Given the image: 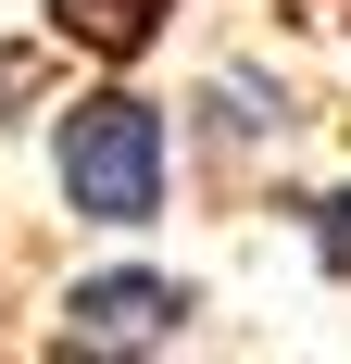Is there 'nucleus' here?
<instances>
[{
  "label": "nucleus",
  "mask_w": 351,
  "mask_h": 364,
  "mask_svg": "<svg viewBox=\"0 0 351 364\" xmlns=\"http://www.w3.org/2000/svg\"><path fill=\"white\" fill-rule=\"evenodd\" d=\"M38 26L63 38V50H88V63H151V38L176 26V0H38Z\"/></svg>",
  "instance_id": "nucleus-3"
},
{
  "label": "nucleus",
  "mask_w": 351,
  "mask_h": 364,
  "mask_svg": "<svg viewBox=\"0 0 351 364\" xmlns=\"http://www.w3.org/2000/svg\"><path fill=\"white\" fill-rule=\"evenodd\" d=\"M264 139H288V88H264L251 63L213 75V88H201V151H213V164H251Z\"/></svg>",
  "instance_id": "nucleus-4"
},
{
  "label": "nucleus",
  "mask_w": 351,
  "mask_h": 364,
  "mask_svg": "<svg viewBox=\"0 0 351 364\" xmlns=\"http://www.w3.org/2000/svg\"><path fill=\"white\" fill-rule=\"evenodd\" d=\"M301 226H314V264H326V277H351V188L301 201Z\"/></svg>",
  "instance_id": "nucleus-5"
},
{
  "label": "nucleus",
  "mask_w": 351,
  "mask_h": 364,
  "mask_svg": "<svg viewBox=\"0 0 351 364\" xmlns=\"http://www.w3.org/2000/svg\"><path fill=\"white\" fill-rule=\"evenodd\" d=\"M188 314H201L188 277L101 264V277H75V289H63V352H163V339H188Z\"/></svg>",
  "instance_id": "nucleus-2"
},
{
  "label": "nucleus",
  "mask_w": 351,
  "mask_h": 364,
  "mask_svg": "<svg viewBox=\"0 0 351 364\" xmlns=\"http://www.w3.org/2000/svg\"><path fill=\"white\" fill-rule=\"evenodd\" d=\"M50 176H63L75 226H113V239L163 226V201H176V126H163V101H139L126 75H113V88H75L63 126H50Z\"/></svg>",
  "instance_id": "nucleus-1"
}]
</instances>
